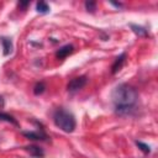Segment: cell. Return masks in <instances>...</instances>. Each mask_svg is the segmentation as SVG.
Returning a JSON list of instances; mask_svg holds the SVG:
<instances>
[{"label": "cell", "instance_id": "cell-6", "mask_svg": "<svg viewBox=\"0 0 158 158\" xmlns=\"http://www.w3.org/2000/svg\"><path fill=\"white\" fill-rule=\"evenodd\" d=\"M73 51H74V46H73V44H65V46L60 47L59 49H57L56 57H57L58 59H64V58H67L69 54H72Z\"/></svg>", "mask_w": 158, "mask_h": 158}, {"label": "cell", "instance_id": "cell-11", "mask_svg": "<svg viewBox=\"0 0 158 158\" xmlns=\"http://www.w3.org/2000/svg\"><path fill=\"white\" fill-rule=\"evenodd\" d=\"M36 11L40 12V14H48V12L51 11V7L48 6L47 2H44V1H38V2L36 4Z\"/></svg>", "mask_w": 158, "mask_h": 158}, {"label": "cell", "instance_id": "cell-15", "mask_svg": "<svg viewBox=\"0 0 158 158\" xmlns=\"http://www.w3.org/2000/svg\"><path fill=\"white\" fill-rule=\"evenodd\" d=\"M28 5H30V2H28V1H26V2L20 1V2H19V6H21V7H26V6H28Z\"/></svg>", "mask_w": 158, "mask_h": 158}, {"label": "cell", "instance_id": "cell-8", "mask_svg": "<svg viewBox=\"0 0 158 158\" xmlns=\"http://www.w3.org/2000/svg\"><path fill=\"white\" fill-rule=\"evenodd\" d=\"M0 42H1V44H2V53H4V56H9L11 52H12V41H11V38H9V37H0Z\"/></svg>", "mask_w": 158, "mask_h": 158}, {"label": "cell", "instance_id": "cell-5", "mask_svg": "<svg viewBox=\"0 0 158 158\" xmlns=\"http://www.w3.org/2000/svg\"><path fill=\"white\" fill-rule=\"evenodd\" d=\"M23 149H25L26 152H28L30 156H32L33 158H43V157H44V151H43V148H41L40 146L30 144V146L23 147Z\"/></svg>", "mask_w": 158, "mask_h": 158}, {"label": "cell", "instance_id": "cell-9", "mask_svg": "<svg viewBox=\"0 0 158 158\" xmlns=\"http://www.w3.org/2000/svg\"><path fill=\"white\" fill-rule=\"evenodd\" d=\"M0 120H1V121H6V122H9V123H12V125H15L16 127L20 126L19 122L16 121V118H15L14 116H11V115H9V114H6V112H2V111H0Z\"/></svg>", "mask_w": 158, "mask_h": 158}, {"label": "cell", "instance_id": "cell-1", "mask_svg": "<svg viewBox=\"0 0 158 158\" xmlns=\"http://www.w3.org/2000/svg\"><path fill=\"white\" fill-rule=\"evenodd\" d=\"M111 99L116 114L123 116L130 115L138 101L137 90L128 84H118L111 93Z\"/></svg>", "mask_w": 158, "mask_h": 158}, {"label": "cell", "instance_id": "cell-3", "mask_svg": "<svg viewBox=\"0 0 158 158\" xmlns=\"http://www.w3.org/2000/svg\"><path fill=\"white\" fill-rule=\"evenodd\" d=\"M86 83H88V78H86L85 75L75 77V78H73V79L68 83L67 90H68L69 93H75V91L80 90V89H83Z\"/></svg>", "mask_w": 158, "mask_h": 158}, {"label": "cell", "instance_id": "cell-10", "mask_svg": "<svg viewBox=\"0 0 158 158\" xmlns=\"http://www.w3.org/2000/svg\"><path fill=\"white\" fill-rule=\"evenodd\" d=\"M130 27L132 28V31L138 35V36H148V30H146L143 26H138L135 23H130Z\"/></svg>", "mask_w": 158, "mask_h": 158}, {"label": "cell", "instance_id": "cell-7", "mask_svg": "<svg viewBox=\"0 0 158 158\" xmlns=\"http://www.w3.org/2000/svg\"><path fill=\"white\" fill-rule=\"evenodd\" d=\"M125 60H126V53L123 52V53H121L118 57H116L115 62L112 63V65H111V73H112V74L117 73V72L122 68V65L125 64Z\"/></svg>", "mask_w": 158, "mask_h": 158}, {"label": "cell", "instance_id": "cell-2", "mask_svg": "<svg viewBox=\"0 0 158 158\" xmlns=\"http://www.w3.org/2000/svg\"><path fill=\"white\" fill-rule=\"evenodd\" d=\"M53 122L58 128H60L62 131H64L67 133H72L77 126V121H75L74 115L63 107H58L54 110Z\"/></svg>", "mask_w": 158, "mask_h": 158}, {"label": "cell", "instance_id": "cell-17", "mask_svg": "<svg viewBox=\"0 0 158 158\" xmlns=\"http://www.w3.org/2000/svg\"><path fill=\"white\" fill-rule=\"evenodd\" d=\"M110 4L114 5V6H116V7H121V6H122V4H120V2H118V4H117V2H110Z\"/></svg>", "mask_w": 158, "mask_h": 158}, {"label": "cell", "instance_id": "cell-13", "mask_svg": "<svg viewBox=\"0 0 158 158\" xmlns=\"http://www.w3.org/2000/svg\"><path fill=\"white\" fill-rule=\"evenodd\" d=\"M136 144H137V147L143 152V153H149L151 152V147L147 144V143H143V142H141V141H136Z\"/></svg>", "mask_w": 158, "mask_h": 158}, {"label": "cell", "instance_id": "cell-4", "mask_svg": "<svg viewBox=\"0 0 158 158\" xmlns=\"http://www.w3.org/2000/svg\"><path fill=\"white\" fill-rule=\"evenodd\" d=\"M26 138L32 139V141H48V136L43 131V128L37 130V131H22L21 132Z\"/></svg>", "mask_w": 158, "mask_h": 158}, {"label": "cell", "instance_id": "cell-16", "mask_svg": "<svg viewBox=\"0 0 158 158\" xmlns=\"http://www.w3.org/2000/svg\"><path fill=\"white\" fill-rule=\"evenodd\" d=\"M4 104H5L4 102V98L0 95V110H1V107H4Z\"/></svg>", "mask_w": 158, "mask_h": 158}, {"label": "cell", "instance_id": "cell-14", "mask_svg": "<svg viewBox=\"0 0 158 158\" xmlns=\"http://www.w3.org/2000/svg\"><path fill=\"white\" fill-rule=\"evenodd\" d=\"M85 9L90 12H94L96 10V2L95 1H86L85 2Z\"/></svg>", "mask_w": 158, "mask_h": 158}, {"label": "cell", "instance_id": "cell-12", "mask_svg": "<svg viewBox=\"0 0 158 158\" xmlns=\"http://www.w3.org/2000/svg\"><path fill=\"white\" fill-rule=\"evenodd\" d=\"M44 89H46L44 83H43V81H38V83H36V85H35V88H33V94H35V95H41V94L44 91Z\"/></svg>", "mask_w": 158, "mask_h": 158}]
</instances>
